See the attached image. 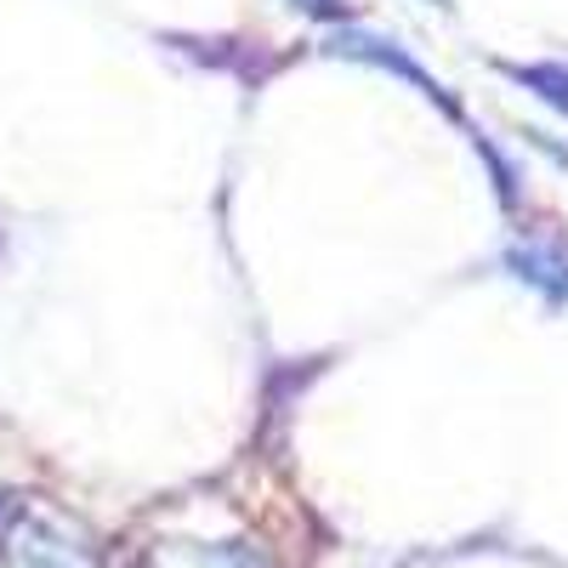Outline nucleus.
Returning <instances> with one entry per match:
<instances>
[{
  "mask_svg": "<svg viewBox=\"0 0 568 568\" xmlns=\"http://www.w3.org/2000/svg\"><path fill=\"white\" fill-rule=\"evenodd\" d=\"M336 52H342V58H358V63H375V69H387V74L409 80L415 91H426V98H438V103H444V85H438V80H426V69H420L415 58L398 52V40L364 34V29H342V34H336Z\"/></svg>",
  "mask_w": 568,
  "mask_h": 568,
  "instance_id": "nucleus-1",
  "label": "nucleus"
},
{
  "mask_svg": "<svg viewBox=\"0 0 568 568\" xmlns=\"http://www.w3.org/2000/svg\"><path fill=\"white\" fill-rule=\"evenodd\" d=\"M517 85H529L540 103H551L568 120V63H535V69H506Z\"/></svg>",
  "mask_w": 568,
  "mask_h": 568,
  "instance_id": "nucleus-2",
  "label": "nucleus"
},
{
  "mask_svg": "<svg viewBox=\"0 0 568 568\" xmlns=\"http://www.w3.org/2000/svg\"><path fill=\"white\" fill-rule=\"evenodd\" d=\"M511 267H517V278L540 284L546 296H568V262H557L546 251H511Z\"/></svg>",
  "mask_w": 568,
  "mask_h": 568,
  "instance_id": "nucleus-3",
  "label": "nucleus"
},
{
  "mask_svg": "<svg viewBox=\"0 0 568 568\" xmlns=\"http://www.w3.org/2000/svg\"><path fill=\"white\" fill-rule=\"evenodd\" d=\"M296 12H313V18H342V0H291Z\"/></svg>",
  "mask_w": 568,
  "mask_h": 568,
  "instance_id": "nucleus-4",
  "label": "nucleus"
},
{
  "mask_svg": "<svg viewBox=\"0 0 568 568\" xmlns=\"http://www.w3.org/2000/svg\"><path fill=\"white\" fill-rule=\"evenodd\" d=\"M433 7H449V0H433Z\"/></svg>",
  "mask_w": 568,
  "mask_h": 568,
  "instance_id": "nucleus-5",
  "label": "nucleus"
}]
</instances>
